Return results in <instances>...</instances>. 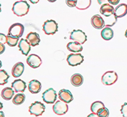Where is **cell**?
Masks as SVG:
<instances>
[{
    "instance_id": "14",
    "label": "cell",
    "mask_w": 127,
    "mask_h": 117,
    "mask_svg": "<svg viewBox=\"0 0 127 117\" xmlns=\"http://www.w3.org/2000/svg\"><path fill=\"white\" fill-rule=\"evenodd\" d=\"M91 24H92L93 27L96 30L103 29L105 26L104 19L98 15L93 16V17L91 18Z\"/></svg>"
},
{
    "instance_id": "34",
    "label": "cell",
    "mask_w": 127,
    "mask_h": 117,
    "mask_svg": "<svg viewBox=\"0 0 127 117\" xmlns=\"http://www.w3.org/2000/svg\"><path fill=\"white\" fill-rule=\"evenodd\" d=\"M4 51H5V47H4V44L0 43V55L2 54L3 53H4Z\"/></svg>"
},
{
    "instance_id": "6",
    "label": "cell",
    "mask_w": 127,
    "mask_h": 117,
    "mask_svg": "<svg viewBox=\"0 0 127 117\" xmlns=\"http://www.w3.org/2000/svg\"><path fill=\"white\" fill-rule=\"evenodd\" d=\"M42 98L43 101L46 103L47 104H53L54 103L57 98V94L54 89L53 88H48L46 91H45L43 95Z\"/></svg>"
},
{
    "instance_id": "20",
    "label": "cell",
    "mask_w": 127,
    "mask_h": 117,
    "mask_svg": "<svg viewBox=\"0 0 127 117\" xmlns=\"http://www.w3.org/2000/svg\"><path fill=\"white\" fill-rule=\"evenodd\" d=\"M15 95V91L11 88V87H6L4 88L1 93V96L2 97L3 99L6 101L11 100Z\"/></svg>"
},
{
    "instance_id": "38",
    "label": "cell",
    "mask_w": 127,
    "mask_h": 117,
    "mask_svg": "<svg viewBox=\"0 0 127 117\" xmlns=\"http://www.w3.org/2000/svg\"><path fill=\"white\" fill-rule=\"evenodd\" d=\"M97 117V114H90L89 116H88V117Z\"/></svg>"
},
{
    "instance_id": "13",
    "label": "cell",
    "mask_w": 127,
    "mask_h": 117,
    "mask_svg": "<svg viewBox=\"0 0 127 117\" xmlns=\"http://www.w3.org/2000/svg\"><path fill=\"white\" fill-rule=\"evenodd\" d=\"M12 88L16 93H23L26 89V83L21 79H17L12 83Z\"/></svg>"
},
{
    "instance_id": "1",
    "label": "cell",
    "mask_w": 127,
    "mask_h": 117,
    "mask_svg": "<svg viewBox=\"0 0 127 117\" xmlns=\"http://www.w3.org/2000/svg\"><path fill=\"white\" fill-rule=\"evenodd\" d=\"M30 7L26 1H17L13 4L12 12L17 17H23L28 13Z\"/></svg>"
},
{
    "instance_id": "29",
    "label": "cell",
    "mask_w": 127,
    "mask_h": 117,
    "mask_svg": "<svg viewBox=\"0 0 127 117\" xmlns=\"http://www.w3.org/2000/svg\"><path fill=\"white\" fill-rule=\"evenodd\" d=\"M97 116L98 117H108L109 116V111H108V109L107 108L104 107L97 114Z\"/></svg>"
},
{
    "instance_id": "28",
    "label": "cell",
    "mask_w": 127,
    "mask_h": 117,
    "mask_svg": "<svg viewBox=\"0 0 127 117\" xmlns=\"http://www.w3.org/2000/svg\"><path fill=\"white\" fill-rule=\"evenodd\" d=\"M18 41H19L18 38H15V37L7 35V44L9 47H15L17 45Z\"/></svg>"
},
{
    "instance_id": "31",
    "label": "cell",
    "mask_w": 127,
    "mask_h": 117,
    "mask_svg": "<svg viewBox=\"0 0 127 117\" xmlns=\"http://www.w3.org/2000/svg\"><path fill=\"white\" fill-rule=\"evenodd\" d=\"M0 43H7V36L3 33H0Z\"/></svg>"
},
{
    "instance_id": "9",
    "label": "cell",
    "mask_w": 127,
    "mask_h": 117,
    "mask_svg": "<svg viewBox=\"0 0 127 117\" xmlns=\"http://www.w3.org/2000/svg\"><path fill=\"white\" fill-rule=\"evenodd\" d=\"M69 109L68 105L62 101H58L53 106V111L56 114L59 116H62L65 114Z\"/></svg>"
},
{
    "instance_id": "11",
    "label": "cell",
    "mask_w": 127,
    "mask_h": 117,
    "mask_svg": "<svg viewBox=\"0 0 127 117\" xmlns=\"http://www.w3.org/2000/svg\"><path fill=\"white\" fill-rule=\"evenodd\" d=\"M18 48L23 55L27 56L31 50V45L27 39H21L18 43Z\"/></svg>"
},
{
    "instance_id": "8",
    "label": "cell",
    "mask_w": 127,
    "mask_h": 117,
    "mask_svg": "<svg viewBox=\"0 0 127 117\" xmlns=\"http://www.w3.org/2000/svg\"><path fill=\"white\" fill-rule=\"evenodd\" d=\"M66 60L70 66H77L84 61V57L81 53H71L67 56Z\"/></svg>"
},
{
    "instance_id": "35",
    "label": "cell",
    "mask_w": 127,
    "mask_h": 117,
    "mask_svg": "<svg viewBox=\"0 0 127 117\" xmlns=\"http://www.w3.org/2000/svg\"><path fill=\"white\" fill-rule=\"evenodd\" d=\"M107 0H97V2L100 5H102L103 4H105V2Z\"/></svg>"
},
{
    "instance_id": "25",
    "label": "cell",
    "mask_w": 127,
    "mask_h": 117,
    "mask_svg": "<svg viewBox=\"0 0 127 117\" xmlns=\"http://www.w3.org/2000/svg\"><path fill=\"white\" fill-rule=\"evenodd\" d=\"M105 107V106H104V103H103V102L101 101H95L94 103H93V104L91 105V108H90V109H91V111L93 113V114H97L101 109Z\"/></svg>"
},
{
    "instance_id": "5",
    "label": "cell",
    "mask_w": 127,
    "mask_h": 117,
    "mask_svg": "<svg viewBox=\"0 0 127 117\" xmlns=\"http://www.w3.org/2000/svg\"><path fill=\"white\" fill-rule=\"evenodd\" d=\"M24 27L23 24L20 23H15L12 24L8 30V35L15 37V38H21L24 33Z\"/></svg>"
},
{
    "instance_id": "15",
    "label": "cell",
    "mask_w": 127,
    "mask_h": 117,
    "mask_svg": "<svg viewBox=\"0 0 127 117\" xmlns=\"http://www.w3.org/2000/svg\"><path fill=\"white\" fill-rule=\"evenodd\" d=\"M26 39L29 42V43L31 44L32 47H35V46L38 45L40 42L39 35L37 32H29L26 37Z\"/></svg>"
},
{
    "instance_id": "26",
    "label": "cell",
    "mask_w": 127,
    "mask_h": 117,
    "mask_svg": "<svg viewBox=\"0 0 127 117\" xmlns=\"http://www.w3.org/2000/svg\"><path fill=\"white\" fill-rule=\"evenodd\" d=\"M25 100V96L23 93L17 94L15 96V97L12 99V102L15 105H21L23 104Z\"/></svg>"
},
{
    "instance_id": "22",
    "label": "cell",
    "mask_w": 127,
    "mask_h": 117,
    "mask_svg": "<svg viewBox=\"0 0 127 117\" xmlns=\"http://www.w3.org/2000/svg\"><path fill=\"white\" fill-rule=\"evenodd\" d=\"M101 37L104 40L109 41L113 38V31L110 27H104L101 31Z\"/></svg>"
},
{
    "instance_id": "37",
    "label": "cell",
    "mask_w": 127,
    "mask_h": 117,
    "mask_svg": "<svg viewBox=\"0 0 127 117\" xmlns=\"http://www.w3.org/2000/svg\"><path fill=\"white\" fill-rule=\"evenodd\" d=\"M0 117H4V114L1 111H0Z\"/></svg>"
},
{
    "instance_id": "10",
    "label": "cell",
    "mask_w": 127,
    "mask_h": 117,
    "mask_svg": "<svg viewBox=\"0 0 127 117\" xmlns=\"http://www.w3.org/2000/svg\"><path fill=\"white\" fill-rule=\"evenodd\" d=\"M27 64L32 68H38L42 64V60L38 55L31 54L27 58Z\"/></svg>"
},
{
    "instance_id": "36",
    "label": "cell",
    "mask_w": 127,
    "mask_h": 117,
    "mask_svg": "<svg viewBox=\"0 0 127 117\" xmlns=\"http://www.w3.org/2000/svg\"><path fill=\"white\" fill-rule=\"evenodd\" d=\"M29 1L31 2L32 4H37L39 1V0H29Z\"/></svg>"
},
{
    "instance_id": "23",
    "label": "cell",
    "mask_w": 127,
    "mask_h": 117,
    "mask_svg": "<svg viewBox=\"0 0 127 117\" xmlns=\"http://www.w3.org/2000/svg\"><path fill=\"white\" fill-rule=\"evenodd\" d=\"M83 81H84L83 76L79 73H75L71 76V84L75 87H79V86H81L83 83Z\"/></svg>"
},
{
    "instance_id": "33",
    "label": "cell",
    "mask_w": 127,
    "mask_h": 117,
    "mask_svg": "<svg viewBox=\"0 0 127 117\" xmlns=\"http://www.w3.org/2000/svg\"><path fill=\"white\" fill-rule=\"evenodd\" d=\"M107 1L111 5H117L120 1V0H107Z\"/></svg>"
},
{
    "instance_id": "12",
    "label": "cell",
    "mask_w": 127,
    "mask_h": 117,
    "mask_svg": "<svg viewBox=\"0 0 127 117\" xmlns=\"http://www.w3.org/2000/svg\"><path fill=\"white\" fill-rule=\"evenodd\" d=\"M59 98L66 103H69L74 99L71 92L66 89H62L59 92Z\"/></svg>"
},
{
    "instance_id": "41",
    "label": "cell",
    "mask_w": 127,
    "mask_h": 117,
    "mask_svg": "<svg viewBox=\"0 0 127 117\" xmlns=\"http://www.w3.org/2000/svg\"><path fill=\"white\" fill-rule=\"evenodd\" d=\"M1 66H2V64H1V61L0 60V68H1Z\"/></svg>"
},
{
    "instance_id": "39",
    "label": "cell",
    "mask_w": 127,
    "mask_h": 117,
    "mask_svg": "<svg viewBox=\"0 0 127 117\" xmlns=\"http://www.w3.org/2000/svg\"><path fill=\"white\" fill-rule=\"evenodd\" d=\"M2 108H3V104L1 102H0V111L2 109Z\"/></svg>"
},
{
    "instance_id": "18",
    "label": "cell",
    "mask_w": 127,
    "mask_h": 117,
    "mask_svg": "<svg viewBox=\"0 0 127 117\" xmlns=\"http://www.w3.org/2000/svg\"><path fill=\"white\" fill-rule=\"evenodd\" d=\"M113 12H114V7L111 4L108 3L103 4L100 9V14L105 17H109L113 15Z\"/></svg>"
},
{
    "instance_id": "3",
    "label": "cell",
    "mask_w": 127,
    "mask_h": 117,
    "mask_svg": "<svg viewBox=\"0 0 127 117\" xmlns=\"http://www.w3.org/2000/svg\"><path fill=\"white\" fill-rule=\"evenodd\" d=\"M43 30L47 35H53L58 31V24L55 20H46L43 24Z\"/></svg>"
},
{
    "instance_id": "4",
    "label": "cell",
    "mask_w": 127,
    "mask_h": 117,
    "mask_svg": "<svg viewBox=\"0 0 127 117\" xmlns=\"http://www.w3.org/2000/svg\"><path fill=\"white\" fill-rule=\"evenodd\" d=\"M118 80V75L115 71H108L102 76L101 81L105 86H111L114 84Z\"/></svg>"
},
{
    "instance_id": "16",
    "label": "cell",
    "mask_w": 127,
    "mask_h": 117,
    "mask_svg": "<svg viewBox=\"0 0 127 117\" xmlns=\"http://www.w3.org/2000/svg\"><path fill=\"white\" fill-rule=\"evenodd\" d=\"M25 65L22 62H17L12 69V75L14 78L20 77L24 72Z\"/></svg>"
},
{
    "instance_id": "19",
    "label": "cell",
    "mask_w": 127,
    "mask_h": 117,
    "mask_svg": "<svg viewBox=\"0 0 127 117\" xmlns=\"http://www.w3.org/2000/svg\"><path fill=\"white\" fill-rule=\"evenodd\" d=\"M127 4H121L116 9H114L113 15L116 16V18L123 17L127 15Z\"/></svg>"
},
{
    "instance_id": "17",
    "label": "cell",
    "mask_w": 127,
    "mask_h": 117,
    "mask_svg": "<svg viewBox=\"0 0 127 117\" xmlns=\"http://www.w3.org/2000/svg\"><path fill=\"white\" fill-rule=\"evenodd\" d=\"M41 83L37 80H32L29 82L28 90L32 94H38L41 90Z\"/></svg>"
},
{
    "instance_id": "24",
    "label": "cell",
    "mask_w": 127,
    "mask_h": 117,
    "mask_svg": "<svg viewBox=\"0 0 127 117\" xmlns=\"http://www.w3.org/2000/svg\"><path fill=\"white\" fill-rule=\"evenodd\" d=\"M91 5V0H77L76 7L79 10L87 9Z\"/></svg>"
},
{
    "instance_id": "7",
    "label": "cell",
    "mask_w": 127,
    "mask_h": 117,
    "mask_svg": "<svg viewBox=\"0 0 127 117\" xmlns=\"http://www.w3.org/2000/svg\"><path fill=\"white\" fill-rule=\"evenodd\" d=\"M70 39L82 45L87 41L86 34L81 30H74L70 34Z\"/></svg>"
},
{
    "instance_id": "21",
    "label": "cell",
    "mask_w": 127,
    "mask_h": 117,
    "mask_svg": "<svg viewBox=\"0 0 127 117\" xmlns=\"http://www.w3.org/2000/svg\"><path fill=\"white\" fill-rule=\"evenodd\" d=\"M67 50L71 53H79L83 50V47L81 44L77 42H70L66 45Z\"/></svg>"
},
{
    "instance_id": "27",
    "label": "cell",
    "mask_w": 127,
    "mask_h": 117,
    "mask_svg": "<svg viewBox=\"0 0 127 117\" xmlns=\"http://www.w3.org/2000/svg\"><path fill=\"white\" fill-rule=\"evenodd\" d=\"M9 76L4 70H0V86H4L8 82Z\"/></svg>"
},
{
    "instance_id": "42",
    "label": "cell",
    "mask_w": 127,
    "mask_h": 117,
    "mask_svg": "<svg viewBox=\"0 0 127 117\" xmlns=\"http://www.w3.org/2000/svg\"><path fill=\"white\" fill-rule=\"evenodd\" d=\"M1 4H0V12H1Z\"/></svg>"
},
{
    "instance_id": "30",
    "label": "cell",
    "mask_w": 127,
    "mask_h": 117,
    "mask_svg": "<svg viewBox=\"0 0 127 117\" xmlns=\"http://www.w3.org/2000/svg\"><path fill=\"white\" fill-rule=\"evenodd\" d=\"M66 3L69 7H75L77 4V0H66Z\"/></svg>"
},
{
    "instance_id": "2",
    "label": "cell",
    "mask_w": 127,
    "mask_h": 117,
    "mask_svg": "<svg viewBox=\"0 0 127 117\" xmlns=\"http://www.w3.org/2000/svg\"><path fill=\"white\" fill-rule=\"evenodd\" d=\"M46 110V106L41 102L35 101L32 103L29 107V112L32 116L40 117L41 116Z\"/></svg>"
},
{
    "instance_id": "32",
    "label": "cell",
    "mask_w": 127,
    "mask_h": 117,
    "mask_svg": "<svg viewBox=\"0 0 127 117\" xmlns=\"http://www.w3.org/2000/svg\"><path fill=\"white\" fill-rule=\"evenodd\" d=\"M127 103H125L123 106H122V107H121V113H122V114H123V116L124 117H127Z\"/></svg>"
},
{
    "instance_id": "40",
    "label": "cell",
    "mask_w": 127,
    "mask_h": 117,
    "mask_svg": "<svg viewBox=\"0 0 127 117\" xmlns=\"http://www.w3.org/2000/svg\"><path fill=\"white\" fill-rule=\"evenodd\" d=\"M47 1H48L49 2H55L56 0H47Z\"/></svg>"
}]
</instances>
